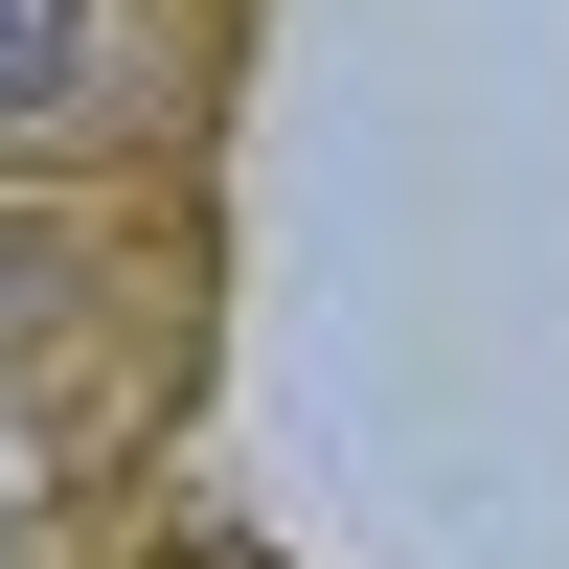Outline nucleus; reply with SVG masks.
I'll use <instances>...</instances> for the list:
<instances>
[{
  "label": "nucleus",
  "instance_id": "1",
  "mask_svg": "<svg viewBox=\"0 0 569 569\" xmlns=\"http://www.w3.org/2000/svg\"><path fill=\"white\" fill-rule=\"evenodd\" d=\"M114 69H137L114 0H0V137H91V114H114Z\"/></svg>",
  "mask_w": 569,
  "mask_h": 569
}]
</instances>
